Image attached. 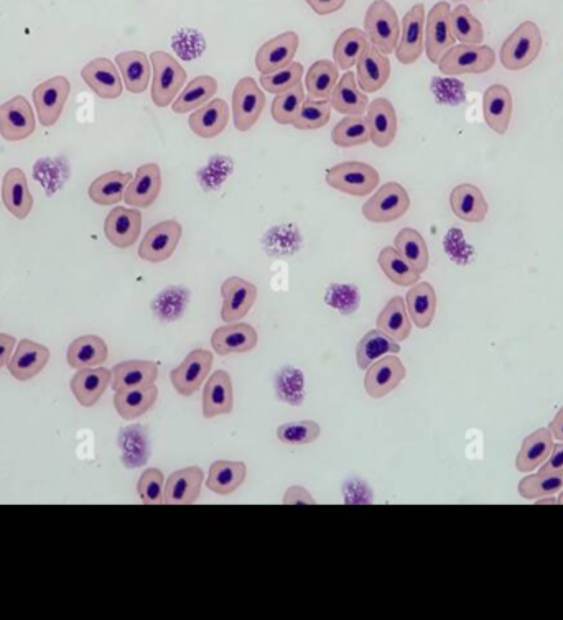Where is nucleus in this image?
Returning a JSON list of instances; mask_svg holds the SVG:
<instances>
[{
  "instance_id": "f257e3e1",
  "label": "nucleus",
  "mask_w": 563,
  "mask_h": 620,
  "mask_svg": "<svg viewBox=\"0 0 563 620\" xmlns=\"http://www.w3.org/2000/svg\"><path fill=\"white\" fill-rule=\"evenodd\" d=\"M150 63L154 73L150 94L155 106L163 109L173 104L178 94L182 93L188 79L187 71L167 51H154L150 55Z\"/></svg>"
},
{
  "instance_id": "f03ea898",
  "label": "nucleus",
  "mask_w": 563,
  "mask_h": 620,
  "mask_svg": "<svg viewBox=\"0 0 563 620\" xmlns=\"http://www.w3.org/2000/svg\"><path fill=\"white\" fill-rule=\"evenodd\" d=\"M540 50H542V32L539 25L527 20L506 38L499 53V60L506 70L521 71L537 60Z\"/></svg>"
},
{
  "instance_id": "7ed1b4c3",
  "label": "nucleus",
  "mask_w": 563,
  "mask_h": 620,
  "mask_svg": "<svg viewBox=\"0 0 563 620\" xmlns=\"http://www.w3.org/2000/svg\"><path fill=\"white\" fill-rule=\"evenodd\" d=\"M496 53L486 45H455L438 60V70L445 76L481 75L493 70Z\"/></svg>"
},
{
  "instance_id": "20e7f679",
  "label": "nucleus",
  "mask_w": 563,
  "mask_h": 620,
  "mask_svg": "<svg viewBox=\"0 0 563 620\" xmlns=\"http://www.w3.org/2000/svg\"><path fill=\"white\" fill-rule=\"evenodd\" d=\"M364 30L369 43L384 55L389 56L396 51L401 38V22L396 10L387 0H374L373 4L369 5L364 17Z\"/></svg>"
},
{
  "instance_id": "39448f33",
  "label": "nucleus",
  "mask_w": 563,
  "mask_h": 620,
  "mask_svg": "<svg viewBox=\"0 0 563 620\" xmlns=\"http://www.w3.org/2000/svg\"><path fill=\"white\" fill-rule=\"evenodd\" d=\"M326 185L345 195L364 198L379 186V172L369 163L343 162L326 172Z\"/></svg>"
},
{
  "instance_id": "423d86ee",
  "label": "nucleus",
  "mask_w": 563,
  "mask_h": 620,
  "mask_svg": "<svg viewBox=\"0 0 563 620\" xmlns=\"http://www.w3.org/2000/svg\"><path fill=\"white\" fill-rule=\"evenodd\" d=\"M410 208V196L397 181L379 186V190L363 204V216L369 223L387 224L404 218Z\"/></svg>"
},
{
  "instance_id": "0eeeda50",
  "label": "nucleus",
  "mask_w": 563,
  "mask_h": 620,
  "mask_svg": "<svg viewBox=\"0 0 563 620\" xmlns=\"http://www.w3.org/2000/svg\"><path fill=\"white\" fill-rule=\"evenodd\" d=\"M266 102V94L256 79L251 76L239 79L234 86L233 102H231L234 127L239 132H249L261 119Z\"/></svg>"
},
{
  "instance_id": "6e6552de",
  "label": "nucleus",
  "mask_w": 563,
  "mask_h": 620,
  "mask_svg": "<svg viewBox=\"0 0 563 620\" xmlns=\"http://www.w3.org/2000/svg\"><path fill=\"white\" fill-rule=\"evenodd\" d=\"M215 356L206 349H193L180 366L170 372L173 389L182 397H191L203 387L213 369Z\"/></svg>"
},
{
  "instance_id": "1a4fd4ad",
  "label": "nucleus",
  "mask_w": 563,
  "mask_h": 620,
  "mask_svg": "<svg viewBox=\"0 0 563 620\" xmlns=\"http://www.w3.org/2000/svg\"><path fill=\"white\" fill-rule=\"evenodd\" d=\"M183 227L178 221L168 219L150 227L140 242L139 257L150 264H162L172 257L182 241Z\"/></svg>"
},
{
  "instance_id": "9d476101",
  "label": "nucleus",
  "mask_w": 563,
  "mask_h": 620,
  "mask_svg": "<svg viewBox=\"0 0 563 620\" xmlns=\"http://www.w3.org/2000/svg\"><path fill=\"white\" fill-rule=\"evenodd\" d=\"M450 14H452L450 4L438 2L433 5L425 19V53L433 65H437L438 60L450 48L455 47L456 40L453 37Z\"/></svg>"
},
{
  "instance_id": "9b49d317",
  "label": "nucleus",
  "mask_w": 563,
  "mask_h": 620,
  "mask_svg": "<svg viewBox=\"0 0 563 620\" xmlns=\"http://www.w3.org/2000/svg\"><path fill=\"white\" fill-rule=\"evenodd\" d=\"M70 91L71 84L65 76L47 79L33 89V102L37 109L38 122L43 127H52L60 121Z\"/></svg>"
},
{
  "instance_id": "f8f14e48",
  "label": "nucleus",
  "mask_w": 563,
  "mask_h": 620,
  "mask_svg": "<svg viewBox=\"0 0 563 620\" xmlns=\"http://www.w3.org/2000/svg\"><path fill=\"white\" fill-rule=\"evenodd\" d=\"M424 4H415L402 19V33L397 43L396 58L402 65H414L425 50Z\"/></svg>"
},
{
  "instance_id": "ddd939ff",
  "label": "nucleus",
  "mask_w": 563,
  "mask_h": 620,
  "mask_svg": "<svg viewBox=\"0 0 563 620\" xmlns=\"http://www.w3.org/2000/svg\"><path fill=\"white\" fill-rule=\"evenodd\" d=\"M37 129V121L30 102L24 96H15L0 106V135L9 142H20Z\"/></svg>"
},
{
  "instance_id": "4468645a",
  "label": "nucleus",
  "mask_w": 563,
  "mask_h": 620,
  "mask_svg": "<svg viewBox=\"0 0 563 620\" xmlns=\"http://www.w3.org/2000/svg\"><path fill=\"white\" fill-rule=\"evenodd\" d=\"M221 320L224 323H238L246 318L257 300V287L241 277H229L221 285Z\"/></svg>"
},
{
  "instance_id": "2eb2a0df",
  "label": "nucleus",
  "mask_w": 563,
  "mask_h": 620,
  "mask_svg": "<svg viewBox=\"0 0 563 620\" xmlns=\"http://www.w3.org/2000/svg\"><path fill=\"white\" fill-rule=\"evenodd\" d=\"M407 371L396 354H389L373 362L364 377V389L369 397L382 398L394 392L402 384Z\"/></svg>"
},
{
  "instance_id": "dca6fc26",
  "label": "nucleus",
  "mask_w": 563,
  "mask_h": 620,
  "mask_svg": "<svg viewBox=\"0 0 563 620\" xmlns=\"http://www.w3.org/2000/svg\"><path fill=\"white\" fill-rule=\"evenodd\" d=\"M300 38L295 32L280 33L264 43L256 55V68L261 75H270L287 68L295 61Z\"/></svg>"
},
{
  "instance_id": "f3484780",
  "label": "nucleus",
  "mask_w": 563,
  "mask_h": 620,
  "mask_svg": "<svg viewBox=\"0 0 563 620\" xmlns=\"http://www.w3.org/2000/svg\"><path fill=\"white\" fill-rule=\"evenodd\" d=\"M48 361H50V349L47 346L30 341V339H22L17 344V349L7 362V366H9L10 375L15 380L28 382V380L35 379L38 374H42Z\"/></svg>"
},
{
  "instance_id": "a211bd4d",
  "label": "nucleus",
  "mask_w": 563,
  "mask_h": 620,
  "mask_svg": "<svg viewBox=\"0 0 563 620\" xmlns=\"http://www.w3.org/2000/svg\"><path fill=\"white\" fill-rule=\"evenodd\" d=\"M81 78L88 84L98 98L117 99L121 98L124 91L122 76L119 75L116 65L108 58H96L89 61L88 65L81 70Z\"/></svg>"
},
{
  "instance_id": "6ab92c4d",
  "label": "nucleus",
  "mask_w": 563,
  "mask_h": 620,
  "mask_svg": "<svg viewBox=\"0 0 563 620\" xmlns=\"http://www.w3.org/2000/svg\"><path fill=\"white\" fill-rule=\"evenodd\" d=\"M142 231V214L135 208L112 209L104 223V234L117 249H129L134 246Z\"/></svg>"
},
{
  "instance_id": "aec40b11",
  "label": "nucleus",
  "mask_w": 563,
  "mask_h": 620,
  "mask_svg": "<svg viewBox=\"0 0 563 620\" xmlns=\"http://www.w3.org/2000/svg\"><path fill=\"white\" fill-rule=\"evenodd\" d=\"M162 191V170L157 163H145L137 168L134 178L127 186L124 201L137 209L150 208Z\"/></svg>"
},
{
  "instance_id": "412c9836",
  "label": "nucleus",
  "mask_w": 563,
  "mask_h": 620,
  "mask_svg": "<svg viewBox=\"0 0 563 620\" xmlns=\"http://www.w3.org/2000/svg\"><path fill=\"white\" fill-rule=\"evenodd\" d=\"M368 121L369 132H371V142L377 149H387L394 142L399 129L397 122V112L392 106V102L386 98H377L369 102Z\"/></svg>"
},
{
  "instance_id": "4be33fe9",
  "label": "nucleus",
  "mask_w": 563,
  "mask_h": 620,
  "mask_svg": "<svg viewBox=\"0 0 563 620\" xmlns=\"http://www.w3.org/2000/svg\"><path fill=\"white\" fill-rule=\"evenodd\" d=\"M358 73H356V81L363 93H377L379 89L386 86L387 81L391 78V61L389 56L384 55L382 51L377 50L373 45H369L368 50L359 56Z\"/></svg>"
},
{
  "instance_id": "5701e85b",
  "label": "nucleus",
  "mask_w": 563,
  "mask_h": 620,
  "mask_svg": "<svg viewBox=\"0 0 563 620\" xmlns=\"http://www.w3.org/2000/svg\"><path fill=\"white\" fill-rule=\"evenodd\" d=\"M257 343L259 334L256 329L252 328L251 324L239 321L221 326L211 336V348L221 357L252 351L256 349Z\"/></svg>"
},
{
  "instance_id": "b1692460",
  "label": "nucleus",
  "mask_w": 563,
  "mask_h": 620,
  "mask_svg": "<svg viewBox=\"0 0 563 620\" xmlns=\"http://www.w3.org/2000/svg\"><path fill=\"white\" fill-rule=\"evenodd\" d=\"M205 472L198 466L180 469L168 476L165 482V504L191 505L200 497Z\"/></svg>"
},
{
  "instance_id": "393cba45",
  "label": "nucleus",
  "mask_w": 563,
  "mask_h": 620,
  "mask_svg": "<svg viewBox=\"0 0 563 620\" xmlns=\"http://www.w3.org/2000/svg\"><path fill=\"white\" fill-rule=\"evenodd\" d=\"M234 410L233 379L226 371H216L203 387V417L206 420L229 415Z\"/></svg>"
},
{
  "instance_id": "a878e982",
  "label": "nucleus",
  "mask_w": 563,
  "mask_h": 620,
  "mask_svg": "<svg viewBox=\"0 0 563 620\" xmlns=\"http://www.w3.org/2000/svg\"><path fill=\"white\" fill-rule=\"evenodd\" d=\"M229 124V106L224 99H211L188 119L191 132L200 139H216Z\"/></svg>"
},
{
  "instance_id": "bb28decb",
  "label": "nucleus",
  "mask_w": 563,
  "mask_h": 620,
  "mask_svg": "<svg viewBox=\"0 0 563 620\" xmlns=\"http://www.w3.org/2000/svg\"><path fill=\"white\" fill-rule=\"evenodd\" d=\"M112 382V371L104 367L80 369L71 379V392L81 407L91 408L99 402Z\"/></svg>"
},
{
  "instance_id": "cd10ccee",
  "label": "nucleus",
  "mask_w": 563,
  "mask_h": 620,
  "mask_svg": "<svg viewBox=\"0 0 563 620\" xmlns=\"http://www.w3.org/2000/svg\"><path fill=\"white\" fill-rule=\"evenodd\" d=\"M2 201L14 218L24 221L33 208V196L28 188L27 176L20 168H10L2 180Z\"/></svg>"
},
{
  "instance_id": "c85d7f7f",
  "label": "nucleus",
  "mask_w": 563,
  "mask_h": 620,
  "mask_svg": "<svg viewBox=\"0 0 563 620\" xmlns=\"http://www.w3.org/2000/svg\"><path fill=\"white\" fill-rule=\"evenodd\" d=\"M450 208L456 218L470 224L483 223L489 211L483 191L471 183H463L453 188L450 193Z\"/></svg>"
},
{
  "instance_id": "c756f323",
  "label": "nucleus",
  "mask_w": 563,
  "mask_h": 620,
  "mask_svg": "<svg viewBox=\"0 0 563 620\" xmlns=\"http://www.w3.org/2000/svg\"><path fill=\"white\" fill-rule=\"evenodd\" d=\"M483 116L489 129L498 135L508 132L512 117V96L504 84H493L484 91Z\"/></svg>"
},
{
  "instance_id": "7c9ffc66",
  "label": "nucleus",
  "mask_w": 563,
  "mask_h": 620,
  "mask_svg": "<svg viewBox=\"0 0 563 620\" xmlns=\"http://www.w3.org/2000/svg\"><path fill=\"white\" fill-rule=\"evenodd\" d=\"M330 104L343 116H363L364 112L368 111V94L359 89L353 71H346L345 75L338 79L330 96Z\"/></svg>"
},
{
  "instance_id": "2f4dec72",
  "label": "nucleus",
  "mask_w": 563,
  "mask_h": 620,
  "mask_svg": "<svg viewBox=\"0 0 563 620\" xmlns=\"http://www.w3.org/2000/svg\"><path fill=\"white\" fill-rule=\"evenodd\" d=\"M116 65L121 71L122 83L129 93L142 94L147 91L152 63L144 51L131 50L119 53L116 56Z\"/></svg>"
},
{
  "instance_id": "473e14b6",
  "label": "nucleus",
  "mask_w": 563,
  "mask_h": 620,
  "mask_svg": "<svg viewBox=\"0 0 563 620\" xmlns=\"http://www.w3.org/2000/svg\"><path fill=\"white\" fill-rule=\"evenodd\" d=\"M159 379V366L152 361L121 362L112 367L111 387L114 392L117 390L137 389V387H147Z\"/></svg>"
},
{
  "instance_id": "72a5a7b5",
  "label": "nucleus",
  "mask_w": 563,
  "mask_h": 620,
  "mask_svg": "<svg viewBox=\"0 0 563 620\" xmlns=\"http://www.w3.org/2000/svg\"><path fill=\"white\" fill-rule=\"evenodd\" d=\"M109 349L108 344L103 338L94 336V334H86L81 338L75 339L68 348L66 361L68 366L75 371L80 369H88V367H98L108 361Z\"/></svg>"
},
{
  "instance_id": "f704fd0d",
  "label": "nucleus",
  "mask_w": 563,
  "mask_h": 620,
  "mask_svg": "<svg viewBox=\"0 0 563 620\" xmlns=\"http://www.w3.org/2000/svg\"><path fill=\"white\" fill-rule=\"evenodd\" d=\"M159 398L157 385L137 387V389L117 390L114 395V408L127 422L137 420L154 408Z\"/></svg>"
},
{
  "instance_id": "c9c22d12",
  "label": "nucleus",
  "mask_w": 563,
  "mask_h": 620,
  "mask_svg": "<svg viewBox=\"0 0 563 620\" xmlns=\"http://www.w3.org/2000/svg\"><path fill=\"white\" fill-rule=\"evenodd\" d=\"M554 448V435L547 428H540L527 436L517 454L516 468L519 472H532L547 461Z\"/></svg>"
},
{
  "instance_id": "e433bc0d",
  "label": "nucleus",
  "mask_w": 563,
  "mask_h": 620,
  "mask_svg": "<svg viewBox=\"0 0 563 620\" xmlns=\"http://www.w3.org/2000/svg\"><path fill=\"white\" fill-rule=\"evenodd\" d=\"M247 476L246 463L242 461H216L211 464L210 472L206 477V489L215 492L218 496H229L238 491L244 484Z\"/></svg>"
},
{
  "instance_id": "4c0bfd02",
  "label": "nucleus",
  "mask_w": 563,
  "mask_h": 620,
  "mask_svg": "<svg viewBox=\"0 0 563 620\" xmlns=\"http://www.w3.org/2000/svg\"><path fill=\"white\" fill-rule=\"evenodd\" d=\"M410 320L419 329H427L437 313V293L429 282L415 283L405 297Z\"/></svg>"
},
{
  "instance_id": "58836bf2",
  "label": "nucleus",
  "mask_w": 563,
  "mask_h": 620,
  "mask_svg": "<svg viewBox=\"0 0 563 620\" xmlns=\"http://www.w3.org/2000/svg\"><path fill=\"white\" fill-rule=\"evenodd\" d=\"M399 352H401V343H397L396 339L382 333L381 329H371L364 334L356 346V362L361 371H368V367L373 362L379 361L381 357L399 354Z\"/></svg>"
},
{
  "instance_id": "ea45409f",
  "label": "nucleus",
  "mask_w": 563,
  "mask_h": 620,
  "mask_svg": "<svg viewBox=\"0 0 563 620\" xmlns=\"http://www.w3.org/2000/svg\"><path fill=\"white\" fill-rule=\"evenodd\" d=\"M376 326L382 333L396 339L397 343H404L412 333V320L404 298L394 297L387 301L384 310L377 316Z\"/></svg>"
},
{
  "instance_id": "a19ab883",
  "label": "nucleus",
  "mask_w": 563,
  "mask_h": 620,
  "mask_svg": "<svg viewBox=\"0 0 563 620\" xmlns=\"http://www.w3.org/2000/svg\"><path fill=\"white\" fill-rule=\"evenodd\" d=\"M216 93H218V81L213 76H196L173 101L172 111L175 114H188V112L196 111L201 106H205L206 102H210Z\"/></svg>"
},
{
  "instance_id": "79ce46f5",
  "label": "nucleus",
  "mask_w": 563,
  "mask_h": 620,
  "mask_svg": "<svg viewBox=\"0 0 563 620\" xmlns=\"http://www.w3.org/2000/svg\"><path fill=\"white\" fill-rule=\"evenodd\" d=\"M134 176L131 173L108 172L98 176L89 186L88 195L93 203L99 206H111L124 199L127 186L131 183Z\"/></svg>"
},
{
  "instance_id": "37998d69",
  "label": "nucleus",
  "mask_w": 563,
  "mask_h": 620,
  "mask_svg": "<svg viewBox=\"0 0 563 620\" xmlns=\"http://www.w3.org/2000/svg\"><path fill=\"white\" fill-rule=\"evenodd\" d=\"M369 38L361 28H348L341 33L333 47V58L340 70L349 71L358 63L359 56L368 50Z\"/></svg>"
},
{
  "instance_id": "c03bdc74",
  "label": "nucleus",
  "mask_w": 563,
  "mask_h": 620,
  "mask_svg": "<svg viewBox=\"0 0 563 620\" xmlns=\"http://www.w3.org/2000/svg\"><path fill=\"white\" fill-rule=\"evenodd\" d=\"M338 79H340V68L336 66L335 61L320 60L313 63L305 75L308 98L330 99Z\"/></svg>"
},
{
  "instance_id": "a18cd8bd",
  "label": "nucleus",
  "mask_w": 563,
  "mask_h": 620,
  "mask_svg": "<svg viewBox=\"0 0 563 620\" xmlns=\"http://www.w3.org/2000/svg\"><path fill=\"white\" fill-rule=\"evenodd\" d=\"M394 247L404 255V259L414 267L415 272H419L420 275L427 272L430 262L429 247L417 229L404 227L397 232Z\"/></svg>"
},
{
  "instance_id": "49530a36",
  "label": "nucleus",
  "mask_w": 563,
  "mask_h": 620,
  "mask_svg": "<svg viewBox=\"0 0 563 620\" xmlns=\"http://www.w3.org/2000/svg\"><path fill=\"white\" fill-rule=\"evenodd\" d=\"M377 264L384 275L399 287H414L415 283H419L420 273L415 272L396 247H384L377 257Z\"/></svg>"
},
{
  "instance_id": "de8ad7c7",
  "label": "nucleus",
  "mask_w": 563,
  "mask_h": 620,
  "mask_svg": "<svg viewBox=\"0 0 563 620\" xmlns=\"http://www.w3.org/2000/svg\"><path fill=\"white\" fill-rule=\"evenodd\" d=\"M331 142L341 149H353L371 142L368 121L363 116H345L331 130Z\"/></svg>"
},
{
  "instance_id": "09e8293b",
  "label": "nucleus",
  "mask_w": 563,
  "mask_h": 620,
  "mask_svg": "<svg viewBox=\"0 0 563 620\" xmlns=\"http://www.w3.org/2000/svg\"><path fill=\"white\" fill-rule=\"evenodd\" d=\"M450 24H452L453 37L456 42L465 45H481L484 40V28L480 20L471 14V10L466 5L460 4L452 10L450 14Z\"/></svg>"
},
{
  "instance_id": "8fccbe9b",
  "label": "nucleus",
  "mask_w": 563,
  "mask_h": 620,
  "mask_svg": "<svg viewBox=\"0 0 563 620\" xmlns=\"http://www.w3.org/2000/svg\"><path fill=\"white\" fill-rule=\"evenodd\" d=\"M330 99L307 98L303 101L297 117H295L294 127L297 130H318L325 127L331 119Z\"/></svg>"
},
{
  "instance_id": "3c124183",
  "label": "nucleus",
  "mask_w": 563,
  "mask_h": 620,
  "mask_svg": "<svg viewBox=\"0 0 563 620\" xmlns=\"http://www.w3.org/2000/svg\"><path fill=\"white\" fill-rule=\"evenodd\" d=\"M563 489V471L550 474H534L519 482V494L527 500L554 496Z\"/></svg>"
},
{
  "instance_id": "603ef678",
  "label": "nucleus",
  "mask_w": 563,
  "mask_h": 620,
  "mask_svg": "<svg viewBox=\"0 0 563 620\" xmlns=\"http://www.w3.org/2000/svg\"><path fill=\"white\" fill-rule=\"evenodd\" d=\"M305 99H307V94H305L302 83L297 84L289 91H285V93L277 94L272 101V107H270L272 119L279 125L294 124L295 117H297Z\"/></svg>"
},
{
  "instance_id": "864d4df0",
  "label": "nucleus",
  "mask_w": 563,
  "mask_h": 620,
  "mask_svg": "<svg viewBox=\"0 0 563 620\" xmlns=\"http://www.w3.org/2000/svg\"><path fill=\"white\" fill-rule=\"evenodd\" d=\"M320 433H322V428L317 422L302 420V422L280 425L277 428V440L289 446L312 445L313 441L318 440Z\"/></svg>"
},
{
  "instance_id": "5fc2aeb1",
  "label": "nucleus",
  "mask_w": 563,
  "mask_h": 620,
  "mask_svg": "<svg viewBox=\"0 0 563 620\" xmlns=\"http://www.w3.org/2000/svg\"><path fill=\"white\" fill-rule=\"evenodd\" d=\"M303 73H305V68H303L302 63L294 61L287 68H282V70L270 73V75H261L259 84L264 91L277 96V94L285 93V91H289L297 84L302 83Z\"/></svg>"
},
{
  "instance_id": "6e6d98bb",
  "label": "nucleus",
  "mask_w": 563,
  "mask_h": 620,
  "mask_svg": "<svg viewBox=\"0 0 563 620\" xmlns=\"http://www.w3.org/2000/svg\"><path fill=\"white\" fill-rule=\"evenodd\" d=\"M165 477L160 469L150 468L142 472L137 482V492L145 505L165 504Z\"/></svg>"
},
{
  "instance_id": "4d7b16f0",
  "label": "nucleus",
  "mask_w": 563,
  "mask_h": 620,
  "mask_svg": "<svg viewBox=\"0 0 563 620\" xmlns=\"http://www.w3.org/2000/svg\"><path fill=\"white\" fill-rule=\"evenodd\" d=\"M282 504L285 505H315V499H313L312 494L302 486H292L287 489L284 496V502Z\"/></svg>"
},
{
  "instance_id": "13d9d810",
  "label": "nucleus",
  "mask_w": 563,
  "mask_h": 620,
  "mask_svg": "<svg viewBox=\"0 0 563 620\" xmlns=\"http://www.w3.org/2000/svg\"><path fill=\"white\" fill-rule=\"evenodd\" d=\"M305 2L312 7L315 14L322 15V17L335 14L346 4V0H305Z\"/></svg>"
},
{
  "instance_id": "bf43d9fd",
  "label": "nucleus",
  "mask_w": 563,
  "mask_h": 620,
  "mask_svg": "<svg viewBox=\"0 0 563 620\" xmlns=\"http://www.w3.org/2000/svg\"><path fill=\"white\" fill-rule=\"evenodd\" d=\"M563 471V441L559 445H554L549 458L542 464L539 474H550V472Z\"/></svg>"
},
{
  "instance_id": "052dcab7",
  "label": "nucleus",
  "mask_w": 563,
  "mask_h": 620,
  "mask_svg": "<svg viewBox=\"0 0 563 620\" xmlns=\"http://www.w3.org/2000/svg\"><path fill=\"white\" fill-rule=\"evenodd\" d=\"M15 344H17V339H15L14 336L5 333L0 334V369L9 362Z\"/></svg>"
},
{
  "instance_id": "680f3d73",
  "label": "nucleus",
  "mask_w": 563,
  "mask_h": 620,
  "mask_svg": "<svg viewBox=\"0 0 563 620\" xmlns=\"http://www.w3.org/2000/svg\"><path fill=\"white\" fill-rule=\"evenodd\" d=\"M550 431H552L554 438L563 441V407L560 408L559 413L555 415L554 420L550 423Z\"/></svg>"
},
{
  "instance_id": "e2e57ef3",
  "label": "nucleus",
  "mask_w": 563,
  "mask_h": 620,
  "mask_svg": "<svg viewBox=\"0 0 563 620\" xmlns=\"http://www.w3.org/2000/svg\"><path fill=\"white\" fill-rule=\"evenodd\" d=\"M539 502H536L537 505H544V504H552L555 505L557 504V499H554V497L549 496V497H540Z\"/></svg>"
},
{
  "instance_id": "0e129e2a",
  "label": "nucleus",
  "mask_w": 563,
  "mask_h": 620,
  "mask_svg": "<svg viewBox=\"0 0 563 620\" xmlns=\"http://www.w3.org/2000/svg\"><path fill=\"white\" fill-rule=\"evenodd\" d=\"M557 504L563 505V492L560 494L559 499H557Z\"/></svg>"
},
{
  "instance_id": "69168bd1",
  "label": "nucleus",
  "mask_w": 563,
  "mask_h": 620,
  "mask_svg": "<svg viewBox=\"0 0 563 620\" xmlns=\"http://www.w3.org/2000/svg\"><path fill=\"white\" fill-rule=\"evenodd\" d=\"M460 2H461V0H460Z\"/></svg>"
}]
</instances>
